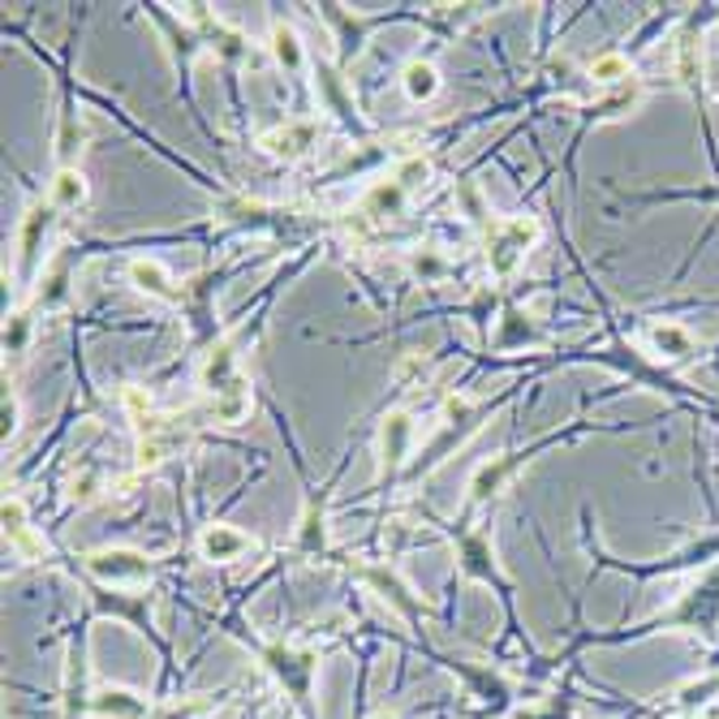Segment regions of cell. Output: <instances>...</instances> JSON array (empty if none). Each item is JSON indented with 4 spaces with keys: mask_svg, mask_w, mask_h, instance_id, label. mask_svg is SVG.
Wrapping results in <instances>:
<instances>
[{
    "mask_svg": "<svg viewBox=\"0 0 719 719\" xmlns=\"http://www.w3.org/2000/svg\"><path fill=\"white\" fill-rule=\"evenodd\" d=\"M487 414H492L487 401H474V396H466V393L444 396V401H439V435H435L427 448L414 453V462H409V469H405V478L418 483V478H427L432 469L444 466V462L466 444L469 435L487 423Z\"/></svg>",
    "mask_w": 719,
    "mask_h": 719,
    "instance_id": "6da1fadb",
    "label": "cell"
},
{
    "mask_svg": "<svg viewBox=\"0 0 719 719\" xmlns=\"http://www.w3.org/2000/svg\"><path fill=\"white\" fill-rule=\"evenodd\" d=\"M246 647L259 655V664L276 677L302 719H315V677H320V655L311 647H288V642H259L246 638Z\"/></svg>",
    "mask_w": 719,
    "mask_h": 719,
    "instance_id": "7a4b0ae2",
    "label": "cell"
},
{
    "mask_svg": "<svg viewBox=\"0 0 719 719\" xmlns=\"http://www.w3.org/2000/svg\"><path fill=\"white\" fill-rule=\"evenodd\" d=\"M448 539L457 547V569H462V577L492 586L504 604L513 608V581H508V577L500 574V565H496L492 530H487V526H469V517H462V521L448 526Z\"/></svg>",
    "mask_w": 719,
    "mask_h": 719,
    "instance_id": "3957f363",
    "label": "cell"
},
{
    "mask_svg": "<svg viewBox=\"0 0 719 719\" xmlns=\"http://www.w3.org/2000/svg\"><path fill=\"white\" fill-rule=\"evenodd\" d=\"M78 560H82V574L95 577V586H109V590H143L160 574V560H151L146 551H134V547H100Z\"/></svg>",
    "mask_w": 719,
    "mask_h": 719,
    "instance_id": "277c9868",
    "label": "cell"
},
{
    "mask_svg": "<svg viewBox=\"0 0 719 719\" xmlns=\"http://www.w3.org/2000/svg\"><path fill=\"white\" fill-rule=\"evenodd\" d=\"M543 237V224L539 216H508L500 224H492L487 233V272L492 281H513L517 267L526 263V254L539 246Z\"/></svg>",
    "mask_w": 719,
    "mask_h": 719,
    "instance_id": "5b68a950",
    "label": "cell"
},
{
    "mask_svg": "<svg viewBox=\"0 0 719 719\" xmlns=\"http://www.w3.org/2000/svg\"><path fill=\"white\" fill-rule=\"evenodd\" d=\"M650 629H689V634L716 638L719 634V560L711 565V574L702 577L677 608L664 611L659 620H650Z\"/></svg>",
    "mask_w": 719,
    "mask_h": 719,
    "instance_id": "8992f818",
    "label": "cell"
},
{
    "mask_svg": "<svg viewBox=\"0 0 719 719\" xmlns=\"http://www.w3.org/2000/svg\"><path fill=\"white\" fill-rule=\"evenodd\" d=\"M146 18L164 31V39H169V57H173V65H178L181 73V91H185V104L194 109V95H190V73H194V61L207 52V43H203V36L194 31V22H185V18H178V13H169L164 4H146Z\"/></svg>",
    "mask_w": 719,
    "mask_h": 719,
    "instance_id": "52a82bcc",
    "label": "cell"
},
{
    "mask_svg": "<svg viewBox=\"0 0 719 719\" xmlns=\"http://www.w3.org/2000/svg\"><path fill=\"white\" fill-rule=\"evenodd\" d=\"M354 574H358L362 581H366V586H371V590L384 599V604H393L396 616H401V620H405L414 634H423V625H427V604H423V599L409 590V581L396 574L393 565H358Z\"/></svg>",
    "mask_w": 719,
    "mask_h": 719,
    "instance_id": "ba28073f",
    "label": "cell"
},
{
    "mask_svg": "<svg viewBox=\"0 0 719 719\" xmlns=\"http://www.w3.org/2000/svg\"><path fill=\"white\" fill-rule=\"evenodd\" d=\"M57 207L52 203H36L27 216H22V229H18V285L31 288L36 276L43 272V246H48V233L57 229Z\"/></svg>",
    "mask_w": 719,
    "mask_h": 719,
    "instance_id": "9c48e42d",
    "label": "cell"
},
{
    "mask_svg": "<svg viewBox=\"0 0 719 719\" xmlns=\"http://www.w3.org/2000/svg\"><path fill=\"white\" fill-rule=\"evenodd\" d=\"M216 288H220V276L207 272V276H194L185 281V293H181V315L190 320V341L203 350L216 345Z\"/></svg>",
    "mask_w": 719,
    "mask_h": 719,
    "instance_id": "30bf717a",
    "label": "cell"
},
{
    "mask_svg": "<svg viewBox=\"0 0 719 719\" xmlns=\"http://www.w3.org/2000/svg\"><path fill=\"white\" fill-rule=\"evenodd\" d=\"M530 453H535V448L500 453V457H492V462H483V466L474 469V478H469V487H466V513H462V517H474L478 508H487V504L496 500L504 487H508V478L530 462Z\"/></svg>",
    "mask_w": 719,
    "mask_h": 719,
    "instance_id": "8fae6325",
    "label": "cell"
},
{
    "mask_svg": "<svg viewBox=\"0 0 719 719\" xmlns=\"http://www.w3.org/2000/svg\"><path fill=\"white\" fill-rule=\"evenodd\" d=\"M320 134H324L320 117H293L285 125L259 134V151L272 155V160H281V164H297V160H306L320 146Z\"/></svg>",
    "mask_w": 719,
    "mask_h": 719,
    "instance_id": "7c38bea8",
    "label": "cell"
},
{
    "mask_svg": "<svg viewBox=\"0 0 719 719\" xmlns=\"http://www.w3.org/2000/svg\"><path fill=\"white\" fill-rule=\"evenodd\" d=\"M190 22H194V31L203 36V43L216 52L224 65H246L251 61V39L242 36V31H233L207 4H190Z\"/></svg>",
    "mask_w": 719,
    "mask_h": 719,
    "instance_id": "4fadbf2b",
    "label": "cell"
},
{
    "mask_svg": "<svg viewBox=\"0 0 719 719\" xmlns=\"http://www.w3.org/2000/svg\"><path fill=\"white\" fill-rule=\"evenodd\" d=\"M543 345H547V332L513 297H504L500 320H496V332H492V350L496 354H526V350H543Z\"/></svg>",
    "mask_w": 719,
    "mask_h": 719,
    "instance_id": "5bb4252c",
    "label": "cell"
},
{
    "mask_svg": "<svg viewBox=\"0 0 719 719\" xmlns=\"http://www.w3.org/2000/svg\"><path fill=\"white\" fill-rule=\"evenodd\" d=\"M311 73H315V87H320V100H324V109L350 130V134H358L366 139L371 130H366V121L358 117V104L350 100V91H345V73L336 70V65H327V61H311Z\"/></svg>",
    "mask_w": 719,
    "mask_h": 719,
    "instance_id": "9a60e30c",
    "label": "cell"
},
{
    "mask_svg": "<svg viewBox=\"0 0 719 719\" xmlns=\"http://www.w3.org/2000/svg\"><path fill=\"white\" fill-rule=\"evenodd\" d=\"M414 462V414L409 409H393L379 427V469L396 478L401 469Z\"/></svg>",
    "mask_w": 719,
    "mask_h": 719,
    "instance_id": "2e32d148",
    "label": "cell"
},
{
    "mask_svg": "<svg viewBox=\"0 0 719 719\" xmlns=\"http://www.w3.org/2000/svg\"><path fill=\"white\" fill-rule=\"evenodd\" d=\"M125 276H130V285L146 293V297H155V302H164V306H178L181 311V285L178 276L160 263V259H151V254H134V259H125Z\"/></svg>",
    "mask_w": 719,
    "mask_h": 719,
    "instance_id": "e0dca14e",
    "label": "cell"
},
{
    "mask_svg": "<svg viewBox=\"0 0 719 719\" xmlns=\"http://www.w3.org/2000/svg\"><path fill=\"white\" fill-rule=\"evenodd\" d=\"M254 551H259V543H254L246 530L229 526V521H212V526H203V535H199V556H203L207 565H237V560H246Z\"/></svg>",
    "mask_w": 719,
    "mask_h": 719,
    "instance_id": "ac0fdd59",
    "label": "cell"
},
{
    "mask_svg": "<svg viewBox=\"0 0 719 719\" xmlns=\"http://www.w3.org/2000/svg\"><path fill=\"white\" fill-rule=\"evenodd\" d=\"M237 336H224V341H216L207 354H203V362H199V393L203 396H220L224 388H233L237 379H242V371H237Z\"/></svg>",
    "mask_w": 719,
    "mask_h": 719,
    "instance_id": "d6986e66",
    "label": "cell"
},
{
    "mask_svg": "<svg viewBox=\"0 0 719 719\" xmlns=\"http://www.w3.org/2000/svg\"><path fill=\"white\" fill-rule=\"evenodd\" d=\"M91 599H95V616H117V620H130L139 634H146V638L155 642L151 595H125V590H109V586H100Z\"/></svg>",
    "mask_w": 719,
    "mask_h": 719,
    "instance_id": "ffe728a7",
    "label": "cell"
},
{
    "mask_svg": "<svg viewBox=\"0 0 719 719\" xmlns=\"http://www.w3.org/2000/svg\"><path fill=\"white\" fill-rule=\"evenodd\" d=\"M91 716L100 719H155V702H146L143 693L121 689V685H100L91 693Z\"/></svg>",
    "mask_w": 719,
    "mask_h": 719,
    "instance_id": "44dd1931",
    "label": "cell"
},
{
    "mask_svg": "<svg viewBox=\"0 0 719 719\" xmlns=\"http://www.w3.org/2000/svg\"><path fill=\"white\" fill-rule=\"evenodd\" d=\"M251 414H254V388L246 375L233 388H224L220 396H207V409H203V418L216 423V427H242V423H251Z\"/></svg>",
    "mask_w": 719,
    "mask_h": 719,
    "instance_id": "7402d4cb",
    "label": "cell"
},
{
    "mask_svg": "<svg viewBox=\"0 0 719 719\" xmlns=\"http://www.w3.org/2000/svg\"><path fill=\"white\" fill-rule=\"evenodd\" d=\"M297 551L302 556H327V487H311L302 521H297Z\"/></svg>",
    "mask_w": 719,
    "mask_h": 719,
    "instance_id": "603a6c76",
    "label": "cell"
},
{
    "mask_svg": "<svg viewBox=\"0 0 719 719\" xmlns=\"http://www.w3.org/2000/svg\"><path fill=\"white\" fill-rule=\"evenodd\" d=\"M324 9V18L332 22V31H336V43H341V70L354 61L362 52V39L371 27H379L384 18H354L350 9H341V4H320Z\"/></svg>",
    "mask_w": 719,
    "mask_h": 719,
    "instance_id": "cb8c5ba5",
    "label": "cell"
},
{
    "mask_svg": "<svg viewBox=\"0 0 719 719\" xmlns=\"http://www.w3.org/2000/svg\"><path fill=\"white\" fill-rule=\"evenodd\" d=\"M4 539H9V547H13L22 560H43V556H48V543L31 530V521H27V504L18 500V496L4 500Z\"/></svg>",
    "mask_w": 719,
    "mask_h": 719,
    "instance_id": "d4e9b609",
    "label": "cell"
},
{
    "mask_svg": "<svg viewBox=\"0 0 719 719\" xmlns=\"http://www.w3.org/2000/svg\"><path fill=\"white\" fill-rule=\"evenodd\" d=\"M267 52H272V61L281 65L285 73H311V52H306V43L297 39V31L281 22V18H272V31H267Z\"/></svg>",
    "mask_w": 719,
    "mask_h": 719,
    "instance_id": "484cf974",
    "label": "cell"
},
{
    "mask_svg": "<svg viewBox=\"0 0 719 719\" xmlns=\"http://www.w3.org/2000/svg\"><path fill=\"white\" fill-rule=\"evenodd\" d=\"M91 693L95 689H87V655H82V642H73L65 655V719L91 716Z\"/></svg>",
    "mask_w": 719,
    "mask_h": 719,
    "instance_id": "4316f807",
    "label": "cell"
},
{
    "mask_svg": "<svg viewBox=\"0 0 719 719\" xmlns=\"http://www.w3.org/2000/svg\"><path fill=\"white\" fill-rule=\"evenodd\" d=\"M439 70H435V61L427 57H414V61H405V70H401V91H405V100L409 104H432L435 95H439Z\"/></svg>",
    "mask_w": 719,
    "mask_h": 719,
    "instance_id": "83f0119b",
    "label": "cell"
},
{
    "mask_svg": "<svg viewBox=\"0 0 719 719\" xmlns=\"http://www.w3.org/2000/svg\"><path fill=\"white\" fill-rule=\"evenodd\" d=\"M87 199H91V185H87L82 169H57L52 173V181H48V203L57 212H78V207H87Z\"/></svg>",
    "mask_w": 719,
    "mask_h": 719,
    "instance_id": "f1b7e54d",
    "label": "cell"
},
{
    "mask_svg": "<svg viewBox=\"0 0 719 719\" xmlns=\"http://www.w3.org/2000/svg\"><path fill=\"white\" fill-rule=\"evenodd\" d=\"M650 350L659 354L664 362H689L698 358V341H693V332L681 324H655L647 332Z\"/></svg>",
    "mask_w": 719,
    "mask_h": 719,
    "instance_id": "f546056e",
    "label": "cell"
},
{
    "mask_svg": "<svg viewBox=\"0 0 719 719\" xmlns=\"http://www.w3.org/2000/svg\"><path fill=\"white\" fill-rule=\"evenodd\" d=\"M409 203V194L396 185L393 178H379L371 181V190L362 194V216L366 220H388V216H401Z\"/></svg>",
    "mask_w": 719,
    "mask_h": 719,
    "instance_id": "4dcf8cb0",
    "label": "cell"
},
{
    "mask_svg": "<svg viewBox=\"0 0 719 719\" xmlns=\"http://www.w3.org/2000/svg\"><path fill=\"white\" fill-rule=\"evenodd\" d=\"M586 82H590L595 91H616V87L634 82V65H629L625 52H604V57H595V61L586 65Z\"/></svg>",
    "mask_w": 719,
    "mask_h": 719,
    "instance_id": "1f68e13d",
    "label": "cell"
},
{
    "mask_svg": "<svg viewBox=\"0 0 719 719\" xmlns=\"http://www.w3.org/2000/svg\"><path fill=\"white\" fill-rule=\"evenodd\" d=\"M78 151H82V121L73 100L61 109V130H57V169H78Z\"/></svg>",
    "mask_w": 719,
    "mask_h": 719,
    "instance_id": "d6a6232c",
    "label": "cell"
},
{
    "mask_svg": "<svg viewBox=\"0 0 719 719\" xmlns=\"http://www.w3.org/2000/svg\"><path fill=\"white\" fill-rule=\"evenodd\" d=\"M388 178H393L405 194H414V190H423V185L432 181V160H427V155H405V160H396Z\"/></svg>",
    "mask_w": 719,
    "mask_h": 719,
    "instance_id": "836d02e7",
    "label": "cell"
},
{
    "mask_svg": "<svg viewBox=\"0 0 719 719\" xmlns=\"http://www.w3.org/2000/svg\"><path fill=\"white\" fill-rule=\"evenodd\" d=\"M409 272H414V281H423V285H439V281L453 272V263H448L439 251H414L409 254Z\"/></svg>",
    "mask_w": 719,
    "mask_h": 719,
    "instance_id": "e575fe53",
    "label": "cell"
},
{
    "mask_svg": "<svg viewBox=\"0 0 719 719\" xmlns=\"http://www.w3.org/2000/svg\"><path fill=\"white\" fill-rule=\"evenodd\" d=\"M27 341H31V315L27 311H13L9 324H4V354L9 358H22L27 354Z\"/></svg>",
    "mask_w": 719,
    "mask_h": 719,
    "instance_id": "d590c367",
    "label": "cell"
},
{
    "mask_svg": "<svg viewBox=\"0 0 719 719\" xmlns=\"http://www.w3.org/2000/svg\"><path fill=\"white\" fill-rule=\"evenodd\" d=\"M719 693V672H711V677H702V681H689V685H681V707L685 711H698V707H707L711 698Z\"/></svg>",
    "mask_w": 719,
    "mask_h": 719,
    "instance_id": "8d00e7d4",
    "label": "cell"
},
{
    "mask_svg": "<svg viewBox=\"0 0 719 719\" xmlns=\"http://www.w3.org/2000/svg\"><path fill=\"white\" fill-rule=\"evenodd\" d=\"M43 285L48 288H39V306L43 311H57L65 302V293H70V272L65 267H52V272H43Z\"/></svg>",
    "mask_w": 719,
    "mask_h": 719,
    "instance_id": "74e56055",
    "label": "cell"
},
{
    "mask_svg": "<svg viewBox=\"0 0 719 719\" xmlns=\"http://www.w3.org/2000/svg\"><path fill=\"white\" fill-rule=\"evenodd\" d=\"M18 427H22V405H18V393L4 384V396H0V435L13 439Z\"/></svg>",
    "mask_w": 719,
    "mask_h": 719,
    "instance_id": "f35d334b",
    "label": "cell"
},
{
    "mask_svg": "<svg viewBox=\"0 0 719 719\" xmlns=\"http://www.w3.org/2000/svg\"><path fill=\"white\" fill-rule=\"evenodd\" d=\"M216 702L212 698H199V702H173V707H155V719H199L203 711H212Z\"/></svg>",
    "mask_w": 719,
    "mask_h": 719,
    "instance_id": "ab89813d",
    "label": "cell"
},
{
    "mask_svg": "<svg viewBox=\"0 0 719 719\" xmlns=\"http://www.w3.org/2000/svg\"><path fill=\"white\" fill-rule=\"evenodd\" d=\"M95 487H100V474H95V469H91V474H82V478H73V500L78 504H87V500H95V496H100V492H95Z\"/></svg>",
    "mask_w": 719,
    "mask_h": 719,
    "instance_id": "60d3db41",
    "label": "cell"
},
{
    "mask_svg": "<svg viewBox=\"0 0 719 719\" xmlns=\"http://www.w3.org/2000/svg\"><path fill=\"white\" fill-rule=\"evenodd\" d=\"M677 199H698V203H719V190H693V194H677Z\"/></svg>",
    "mask_w": 719,
    "mask_h": 719,
    "instance_id": "b9f144b4",
    "label": "cell"
},
{
    "mask_svg": "<svg viewBox=\"0 0 719 719\" xmlns=\"http://www.w3.org/2000/svg\"><path fill=\"white\" fill-rule=\"evenodd\" d=\"M375 719H396V716H388V711H379V716H375Z\"/></svg>",
    "mask_w": 719,
    "mask_h": 719,
    "instance_id": "7bdbcfd3",
    "label": "cell"
}]
</instances>
